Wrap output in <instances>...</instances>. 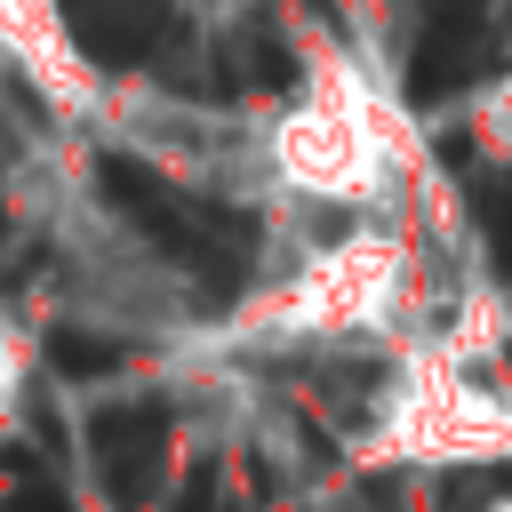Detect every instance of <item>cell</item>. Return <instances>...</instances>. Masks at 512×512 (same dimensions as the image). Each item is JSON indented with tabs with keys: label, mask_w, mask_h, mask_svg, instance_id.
Listing matches in <instances>:
<instances>
[{
	"label": "cell",
	"mask_w": 512,
	"mask_h": 512,
	"mask_svg": "<svg viewBox=\"0 0 512 512\" xmlns=\"http://www.w3.org/2000/svg\"><path fill=\"white\" fill-rule=\"evenodd\" d=\"M96 192L136 224V240H144V248H160L168 264L200 272L216 296H232V288L248 280L256 224H248L240 208L192 200V192H176L160 168H144V160H128V152H104V160H96Z\"/></svg>",
	"instance_id": "cell-1"
},
{
	"label": "cell",
	"mask_w": 512,
	"mask_h": 512,
	"mask_svg": "<svg viewBox=\"0 0 512 512\" xmlns=\"http://www.w3.org/2000/svg\"><path fill=\"white\" fill-rule=\"evenodd\" d=\"M168 448H176L168 400H112L88 416V464H96L112 512H144L168 488Z\"/></svg>",
	"instance_id": "cell-2"
},
{
	"label": "cell",
	"mask_w": 512,
	"mask_h": 512,
	"mask_svg": "<svg viewBox=\"0 0 512 512\" xmlns=\"http://www.w3.org/2000/svg\"><path fill=\"white\" fill-rule=\"evenodd\" d=\"M56 8H64L72 48H80L96 72L160 64V56L184 40V16H176L168 0H56Z\"/></svg>",
	"instance_id": "cell-3"
},
{
	"label": "cell",
	"mask_w": 512,
	"mask_h": 512,
	"mask_svg": "<svg viewBox=\"0 0 512 512\" xmlns=\"http://www.w3.org/2000/svg\"><path fill=\"white\" fill-rule=\"evenodd\" d=\"M480 40H488V0H424V8H416V56H408V96H416V104L448 96V88H456V80L472 72Z\"/></svg>",
	"instance_id": "cell-4"
},
{
	"label": "cell",
	"mask_w": 512,
	"mask_h": 512,
	"mask_svg": "<svg viewBox=\"0 0 512 512\" xmlns=\"http://www.w3.org/2000/svg\"><path fill=\"white\" fill-rule=\"evenodd\" d=\"M216 88L224 96H288L296 88V48L272 24H240L216 56Z\"/></svg>",
	"instance_id": "cell-5"
},
{
	"label": "cell",
	"mask_w": 512,
	"mask_h": 512,
	"mask_svg": "<svg viewBox=\"0 0 512 512\" xmlns=\"http://www.w3.org/2000/svg\"><path fill=\"white\" fill-rule=\"evenodd\" d=\"M48 368L72 376V384L112 376L120 368V336H104V328H48Z\"/></svg>",
	"instance_id": "cell-6"
},
{
	"label": "cell",
	"mask_w": 512,
	"mask_h": 512,
	"mask_svg": "<svg viewBox=\"0 0 512 512\" xmlns=\"http://www.w3.org/2000/svg\"><path fill=\"white\" fill-rule=\"evenodd\" d=\"M472 224H480V240H488V264L512 272V160L472 184Z\"/></svg>",
	"instance_id": "cell-7"
},
{
	"label": "cell",
	"mask_w": 512,
	"mask_h": 512,
	"mask_svg": "<svg viewBox=\"0 0 512 512\" xmlns=\"http://www.w3.org/2000/svg\"><path fill=\"white\" fill-rule=\"evenodd\" d=\"M8 472H16V488H8V512H72V504H64V488H56V480H48V472H40L24 448L8 456Z\"/></svg>",
	"instance_id": "cell-8"
},
{
	"label": "cell",
	"mask_w": 512,
	"mask_h": 512,
	"mask_svg": "<svg viewBox=\"0 0 512 512\" xmlns=\"http://www.w3.org/2000/svg\"><path fill=\"white\" fill-rule=\"evenodd\" d=\"M168 512H216V472H184L176 496H168Z\"/></svg>",
	"instance_id": "cell-9"
}]
</instances>
